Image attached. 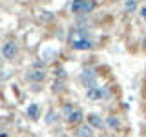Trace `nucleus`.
<instances>
[{
  "label": "nucleus",
  "mask_w": 146,
  "mask_h": 137,
  "mask_svg": "<svg viewBox=\"0 0 146 137\" xmlns=\"http://www.w3.org/2000/svg\"><path fill=\"white\" fill-rule=\"evenodd\" d=\"M70 44L73 49H91L93 48V40L84 29H75L70 33Z\"/></svg>",
  "instance_id": "f257e3e1"
},
{
  "label": "nucleus",
  "mask_w": 146,
  "mask_h": 137,
  "mask_svg": "<svg viewBox=\"0 0 146 137\" xmlns=\"http://www.w3.org/2000/svg\"><path fill=\"white\" fill-rule=\"evenodd\" d=\"M93 9H95V2H91V0H77V2H71L73 13H90Z\"/></svg>",
  "instance_id": "f03ea898"
},
{
  "label": "nucleus",
  "mask_w": 146,
  "mask_h": 137,
  "mask_svg": "<svg viewBox=\"0 0 146 137\" xmlns=\"http://www.w3.org/2000/svg\"><path fill=\"white\" fill-rule=\"evenodd\" d=\"M80 80H82V84H84L88 90L97 88V77H95V73L91 71V70H84V71H82Z\"/></svg>",
  "instance_id": "7ed1b4c3"
},
{
  "label": "nucleus",
  "mask_w": 146,
  "mask_h": 137,
  "mask_svg": "<svg viewBox=\"0 0 146 137\" xmlns=\"http://www.w3.org/2000/svg\"><path fill=\"white\" fill-rule=\"evenodd\" d=\"M17 51H18V46L13 42V40H7V42H4V46H2V55L6 59H15V55H17Z\"/></svg>",
  "instance_id": "20e7f679"
},
{
  "label": "nucleus",
  "mask_w": 146,
  "mask_h": 137,
  "mask_svg": "<svg viewBox=\"0 0 146 137\" xmlns=\"http://www.w3.org/2000/svg\"><path fill=\"white\" fill-rule=\"evenodd\" d=\"M108 90L106 88H91L86 91V97L91 99V100H100V99H106L108 97Z\"/></svg>",
  "instance_id": "39448f33"
},
{
  "label": "nucleus",
  "mask_w": 146,
  "mask_h": 137,
  "mask_svg": "<svg viewBox=\"0 0 146 137\" xmlns=\"http://www.w3.org/2000/svg\"><path fill=\"white\" fill-rule=\"evenodd\" d=\"M27 80H33V82H42L44 77H46V71L40 70V68H33V70L27 71Z\"/></svg>",
  "instance_id": "423d86ee"
},
{
  "label": "nucleus",
  "mask_w": 146,
  "mask_h": 137,
  "mask_svg": "<svg viewBox=\"0 0 146 137\" xmlns=\"http://www.w3.org/2000/svg\"><path fill=\"white\" fill-rule=\"evenodd\" d=\"M77 137H93V128L90 124H80L79 132H77Z\"/></svg>",
  "instance_id": "0eeeda50"
},
{
  "label": "nucleus",
  "mask_w": 146,
  "mask_h": 137,
  "mask_svg": "<svg viewBox=\"0 0 146 137\" xmlns=\"http://www.w3.org/2000/svg\"><path fill=\"white\" fill-rule=\"evenodd\" d=\"M88 122H90L91 128H104V121L99 115H95V113H91V115L88 117Z\"/></svg>",
  "instance_id": "6e6552de"
},
{
  "label": "nucleus",
  "mask_w": 146,
  "mask_h": 137,
  "mask_svg": "<svg viewBox=\"0 0 146 137\" xmlns=\"http://www.w3.org/2000/svg\"><path fill=\"white\" fill-rule=\"evenodd\" d=\"M82 117H84V115H82V112L75 108V110H73V113L66 119V121H68V122H71V124H75V122H80V121H82Z\"/></svg>",
  "instance_id": "1a4fd4ad"
},
{
  "label": "nucleus",
  "mask_w": 146,
  "mask_h": 137,
  "mask_svg": "<svg viewBox=\"0 0 146 137\" xmlns=\"http://www.w3.org/2000/svg\"><path fill=\"white\" fill-rule=\"evenodd\" d=\"M38 115H40L38 104H31V106L27 108V117H29V119H38Z\"/></svg>",
  "instance_id": "9d476101"
},
{
  "label": "nucleus",
  "mask_w": 146,
  "mask_h": 137,
  "mask_svg": "<svg viewBox=\"0 0 146 137\" xmlns=\"http://www.w3.org/2000/svg\"><path fill=\"white\" fill-rule=\"evenodd\" d=\"M108 124L111 126L113 130H119V128H121V122H119L117 117H108Z\"/></svg>",
  "instance_id": "9b49d317"
},
{
  "label": "nucleus",
  "mask_w": 146,
  "mask_h": 137,
  "mask_svg": "<svg viewBox=\"0 0 146 137\" xmlns=\"http://www.w3.org/2000/svg\"><path fill=\"white\" fill-rule=\"evenodd\" d=\"M73 110H75V106H71V104H66V106L62 108V115H64V119H68L73 113Z\"/></svg>",
  "instance_id": "f8f14e48"
},
{
  "label": "nucleus",
  "mask_w": 146,
  "mask_h": 137,
  "mask_svg": "<svg viewBox=\"0 0 146 137\" xmlns=\"http://www.w3.org/2000/svg\"><path fill=\"white\" fill-rule=\"evenodd\" d=\"M124 7L128 9V11H133V9L137 7V2H133V0H130V2H126V4H124Z\"/></svg>",
  "instance_id": "ddd939ff"
},
{
  "label": "nucleus",
  "mask_w": 146,
  "mask_h": 137,
  "mask_svg": "<svg viewBox=\"0 0 146 137\" xmlns=\"http://www.w3.org/2000/svg\"><path fill=\"white\" fill-rule=\"evenodd\" d=\"M51 18H53V15H51V13H46V11L42 13V20H48V22H49Z\"/></svg>",
  "instance_id": "4468645a"
},
{
  "label": "nucleus",
  "mask_w": 146,
  "mask_h": 137,
  "mask_svg": "<svg viewBox=\"0 0 146 137\" xmlns=\"http://www.w3.org/2000/svg\"><path fill=\"white\" fill-rule=\"evenodd\" d=\"M141 15H143V18H144V20H146V6H144L143 9H141Z\"/></svg>",
  "instance_id": "2eb2a0df"
}]
</instances>
